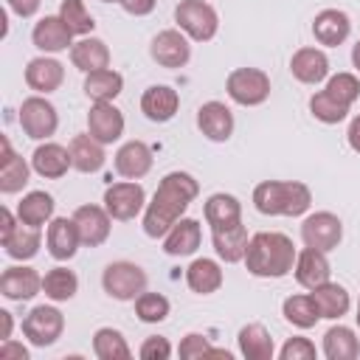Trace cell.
<instances>
[{
    "mask_svg": "<svg viewBox=\"0 0 360 360\" xmlns=\"http://www.w3.org/2000/svg\"><path fill=\"white\" fill-rule=\"evenodd\" d=\"M200 194V183L188 174V172H169L152 202L146 205V214H143V233L152 236V239H160L172 231V225L177 219H183L186 208L191 205V200Z\"/></svg>",
    "mask_w": 360,
    "mask_h": 360,
    "instance_id": "obj_1",
    "label": "cell"
},
{
    "mask_svg": "<svg viewBox=\"0 0 360 360\" xmlns=\"http://www.w3.org/2000/svg\"><path fill=\"white\" fill-rule=\"evenodd\" d=\"M295 245L290 236L278 233V231H262L256 236H250L248 242V253H245V264L248 273L259 276V278H281L295 267Z\"/></svg>",
    "mask_w": 360,
    "mask_h": 360,
    "instance_id": "obj_2",
    "label": "cell"
},
{
    "mask_svg": "<svg viewBox=\"0 0 360 360\" xmlns=\"http://www.w3.org/2000/svg\"><path fill=\"white\" fill-rule=\"evenodd\" d=\"M253 205L264 217H301L312 205V191L298 180H264L253 188Z\"/></svg>",
    "mask_w": 360,
    "mask_h": 360,
    "instance_id": "obj_3",
    "label": "cell"
},
{
    "mask_svg": "<svg viewBox=\"0 0 360 360\" xmlns=\"http://www.w3.org/2000/svg\"><path fill=\"white\" fill-rule=\"evenodd\" d=\"M174 22L180 25V31L197 42H208L214 39L217 28H219V17L214 11V6H208L205 0H180L174 8Z\"/></svg>",
    "mask_w": 360,
    "mask_h": 360,
    "instance_id": "obj_4",
    "label": "cell"
},
{
    "mask_svg": "<svg viewBox=\"0 0 360 360\" xmlns=\"http://www.w3.org/2000/svg\"><path fill=\"white\" fill-rule=\"evenodd\" d=\"M225 90L236 104L256 107V104H264L270 96V76L259 68H236L228 73Z\"/></svg>",
    "mask_w": 360,
    "mask_h": 360,
    "instance_id": "obj_5",
    "label": "cell"
},
{
    "mask_svg": "<svg viewBox=\"0 0 360 360\" xmlns=\"http://www.w3.org/2000/svg\"><path fill=\"white\" fill-rule=\"evenodd\" d=\"M101 287L115 301H135L146 290V273L132 262H112L101 276Z\"/></svg>",
    "mask_w": 360,
    "mask_h": 360,
    "instance_id": "obj_6",
    "label": "cell"
},
{
    "mask_svg": "<svg viewBox=\"0 0 360 360\" xmlns=\"http://www.w3.org/2000/svg\"><path fill=\"white\" fill-rule=\"evenodd\" d=\"M20 127L28 138L34 141H45L56 132L59 127V115H56V107L42 98V96H31L20 104Z\"/></svg>",
    "mask_w": 360,
    "mask_h": 360,
    "instance_id": "obj_7",
    "label": "cell"
},
{
    "mask_svg": "<svg viewBox=\"0 0 360 360\" xmlns=\"http://www.w3.org/2000/svg\"><path fill=\"white\" fill-rule=\"evenodd\" d=\"M65 329V315L56 307L39 304L34 307L25 318H22V335L34 343V346H51L62 338Z\"/></svg>",
    "mask_w": 360,
    "mask_h": 360,
    "instance_id": "obj_8",
    "label": "cell"
},
{
    "mask_svg": "<svg viewBox=\"0 0 360 360\" xmlns=\"http://www.w3.org/2000/svg\"><path fill=\"white\" fill-rule=\"evenodd\" d=\"M301 239L307 248H315V250H335L343 239V225L335 214L329 211H318V214H309L301 225Z\"/></svg>",
    "mask_w": 360,
    "mask_h": 360,
    "instance_id": "obj_9",
    "label": "cell"
},
{
    "mask_svg": "<svg viewBox=\"0 0 360 360\" xmlns=\"http://www.w3.org/2000/svg\"><path fill=\"white\" fill-rule=\"evenodd\" d=\"M146 202V194H143V186L141 183H112L107 191H104V208L112 219H135L141 214Z\"/></svg>",
    "mask_w": 360,
    "mask_h": 360,
    "instance_id": "obj_10",
    "label": "cell"
},
{
    "mask_svg": "<svg viewBox=\"0 0 360 360\" xmlns=\"http://www.w3.org/2000/svg\"><path fill=\"white\" fill-rule=\"evenodd\" d=\"M152 59L160 65V68H183L188 59H191V45L186 39V34H180L177 28H166L160 31L155 39H152V48H149Z\"/></svg>",
    "mask_w": 360,
    "mask_h": 360,
    "instance_id": "obj_11",
    "label": "cell"
},
{
    "mask_svg": "<svg viewBox=\"0 0 360 360\" xmlns=\"http://www.w3.org/2000/svg\"><path fill=\"white\" fill-rule=\"evenodd\" d=\"M87 132L101 141V143H112L121 138L124 132V115L112 101H96L87 112Z\"/></svg>",
    "mask_w": 360,
    "mask_h": 360,
    "instance_id": "obj_12",
    "label": "cell"
},
{
    "mask_svg": "<svg viewBox=\"0 0 360 360\" xmlns=\"http://www.w3.org/2000/svg\"><path fill=\"white\" fill-rule=\"evenodd\" d=\"M110 214L107 208L101 205H79L76 214H73V222L79 228V236H82V245L87 248H98L107 242L110 236Z\"/></svg>",
    "mask_w": 360,
    "mask_h": 360,
    "instance_id": "obj_13",
    "label": "cell"
},
{
    "mask_svg": "<svg viewBox=\"0 0 360 360\" xmlns=\"http://www.w3.org/2000/svg\"><path fill=\"white\" fill-rule=\"evenodd\" d=\"M45 245H48V253L56 259V262H68L76 256L79 245H82V236H79V228L73 222V217H56L51 225H48V236H45Z\"/></svg>",
    "mask_w": 360,
    "mask_h": 360,
    "instance_id": "obj_14",
    "label": "cell"
},
{
    "mask_svg": "<svg viewBox=\"0 0 360 360\" xmlns=\"http://www.w3.org/2000/svg\"><path fill=\"white\" fill-rule=\"evenodd\" d=\"M197 127L208 141H228L233 135V112L222 101H205L197 110Z\"/></svg>",
    "mask_w": 360,
    "mask_h": 360,
    "instance_id": "obj_15",
    "label": "cell"
},
{
    "mask_svg": "<svg viewBox=\"0 0 360 360\" xmlns=\"http://www.w3.org/2000/svg\"><path fill=\"white\" fill-rule=\"evenodd\" d=\"M42 290V276L34 267H6L0 276V292L8 301H31Z\"/></svg>",
    "mask_w": 360,
    "mask_h": 360,
    "instance_id": "obj_16",
    "label": "cell"
},
{
    "mask_svg": "<svg viewBox=\"0 0 360 360\" xmlns=\"http://www.w3.org/2000/svg\"><path fill=\"white\" fill-rule=\"evenodd\" d=\"M349 31H352L349 14L340 8H323L312 20V37L326 48H338L340 42H346Z\"/></svg>",
    "mask_w": 360,
    "mask_h": 360,
    "instance_id": "obj_17",
    "label": "cell"
},
{
    "mask_svg": "<svg viewBox=\"0 0 360 360\" xmlns=\"http://www.w3.org/2000/svg\"><path fill=\"white\" fill-rule=\"evenodd\" d=\"M31 39L39 51L45 53H59V51H68V45H73V31L68 28V22L59 17V14H51V17H42L34 31H31Z\"/></svg>",
    "mask_w": 360,
    "mask_h": 360,
    "instance_id": "obj_18",
    "label": "cell"
},
{
    "mask_svg": "<svg viewBox=\"0 0 360 360\" xmlns=\"http://www.w3.org/2000/svg\"><path fill=\"white\" fill-rule=\"evenodd\" d=\"M177 107H180V96H177V90L169 87V84H152V87H146L143 96H141V110H143V115H146L149 121H158V124L172 121L174 112H177Z\"/></svg>",
    "mask_w": 360,
    "mask_h": 360,
    "instance_id": "obj_19",
    "label": "cell"
},
{
    "mask_svg": "<svg viewBox=\"0 0 360 360\" xmlns=\"http://www.w3.org/2000/svg\"><path fill=\"white\" fill-rule=\"evenodd\" d=\"M211 242H214V250L222 262L233 264V262H245V253H248V228L242 222H233V225H225V228H214L211 231Z\"/></svg>",
    "mask_w": 360,
    "mask_h": 360,
    "instance_id": "obj_20",
    "label": "cell"
},
{
    "mask_svg": "<svg viewBox=\"0 0 360 360\" xmlns=\"http://www.w3.org/2000/svg\"><path fill=\"white\" fill-rule=\"evenodd\" d=\"M292 270H295V281H298L301 287H307V290H315V287L326 284V281H329V273H332L326 253H323V250H315V248H304V250L298 253Z\"/></svg>",
    "mask_w": 360,
    "mask_h": 360,
    "instance_id": "obj_21",
    "label": "cell"
},
{
    "mask_svg": "<svg viewBox=\"0 0 360 360\" xmlns=\"http://www.w3.org/2000/svg\"><path fill=\"white\" fill-rule=\"evenodd\" d=\"M290 73L301 82V84H318L326 79L329 73V59L323 51L318 48H298L290 59Z\"/></svg>",
    "mask_w": 360,
    "mask_h": 360,
    "instance_id": "obj_22",
    "label": "cell"
},
{
    "mask_svg": "<svg viewBox=\"0 0 360 360\" xmlns=\"http://www.w3.org/2000/svg\"><path fill=\"white\" fill-rule=\"evenodd\" d=\"M31 166L39 177H48V180H56L62 174H68V169L73 166L70 160V149L59 146V143H39L31 155Z\"/></svg>",
    "mask_w": 360,
    "mask_h": 360,
    "instance_id": "obj_23",
    "label": "cell"
},
{
    "mask_svg": "<svg viewBox=\"0 0 360 360\" xmlns=\"http://www.w3.org/2000/svg\"><path fill=\"white\" fill-rule=\"evenodd\" d=\"M152 169V149L143 141H127L115 152V172L127 180H138Z\"/></svg>",
    "mask_w": 360,
    "mask_h": 360,
    "instance_id": "obj_24",
    "label": "cell"
},
{
    "mask_svg": "<svg viewBox=\"0 0 360 360\" xmlns=\"http://www.w3.org/2000/svg\"><path fill=\"white\" fill-rule=\"evenodd\" d=\"M62 79H65V68H62V62H56L51 56H37L25 68V84L45 96L53 93L62 84Z\"/></svg>",
    "mask_w": 360,
    "mask_h": 360,
    "instance_id": "obj_25",
    "label": "cell"
},
{
    "mask_svg": "<svg viewBox=\"0 0 360 360\" xmlns=\"http://www.w3.org/2000/svg\"><path fill=\"white\" fill-rule=\"evenodd\" d=\"M70 62L82 73H93L110 65V48L98 37H82L76 45H70Z\"/></svg>",
    "mask_w": 360,
    "mask_h": 360,
    "instance_id": "obj_26",
    "label": "cell"
},
{
    "mask_svg": "<svg viewBox=\"0 0 360 360\" xmlns=\"http://www.w3.org/2000/svg\"><path fill=\"white\" fill-rule=\"evenodd\" d=\"M202 231L197 219H177L172 225V231L163 236V250L169 256H191L200 248Z\"/></svg>",
    "mask_w": 360,
    "mask_h": 360,
    "instance_id": "obj_27",
    "label": "cell"
},
{
    "mask_svg": "<svg viewBox=\"0 0 360 360\" xmlns=\"http://www.w3.org/2000/svg\"><path fill=\"white\" fill-rule=\"evenodd\" d=\"M28 163L11 149L8 138H3V158H0V191L3 194H17L28 183Z\"/></svg>",
    "mask_w": 360,
    "mask_h": 360,
    "instance_id": "obj_28",
    "label": "cell"
},
{
    "mask_svg": "<svg viewBox=\"0 0 360 360\" xmlns=\"http://www.w3.org/2000/svg\"><path fill=\"white\" fill-rule=\"evenodd\" d=\"M70 160H73V169L90 174V172H98L104 166V143L96 141L90 132L87 135H76L70 141Z\"/></svg>",
    "mask_w": 360,
    "mask_h": 360,
    "instance_id": "obj_29",
    "label": "cell"
},
{
    "mask_svg": "<svg viewBox=\"0 0 360 360\" xmlns=\"http://www.w3.org/2000/svg\"><path fill=\"white\" fill-rule=\"evenodd\" d=\"M186 284L197 295H211L222 287V267L214 259H194L186 270Z\"/></svg>",
    "mask_w": 360,
    "mask_h": 360,
    "instance_id": "obj_30",
    "label": "cell"
},
{
    "mask_svg": "<svg viewBox=\"0 0 360 360\" xmlns=\"http://www.w3.org/2000/svg\"><path fill=\"white\" fill-rule=\"evenodd\" d=\"M239 352L248 360H273V338L262 323H248L239 329Z\"/></svg>",
    "mask_w": 360,
    "mask_h": 360,
    "instance_id": "obj_31",
    "label": "cell"
},
{
    "mask_svg": "<svg viewBox=\"0 0 360 360\" xmlns=\"http://www.w3.org/2000/svg\"><path fill=\"white\" fill-rule=\"evenodd\" d=\"M309 295L315 298V307H318L321 318H329V321L346 315V312H349V304H352L346 287H340V284H335V281H326V284L315 287Z\"/></svg>",
    "mask_w": 360,
    "mask_h": 360,
    "instance_id": "obj_32",
    "label": "cell"
},
{
    "mask_svg": "<svg viewBox=\"0 0 360 360\" xmlns=\"http://www.w3.org/2000/svg\"><path fill=\"white\" fill-rule=\"evenodd\" d=\"M121 90H124V76L118 70H110V68L93 70L84 79V93L93 101H112Z\"/></svg>",
    "mask_w": 360,
    "mask_h": 360,
    "instance_id": "obj_33",
    "label": "cell"
},
{
    "mask_svg": "<svg viewBox=\"0 0 360 360\" xmlns=\"http://www.w3.org/2000/svg\"><path fill=\"white\" fill-rule=\"evenodd\" d=\"M205 219L214 228H225V225H233V222H242V205L233 194H211L208 202H205Z\"/></svg>",
    "mask_w": 360,
    "mask_h": 360,
    "instance_id": "obj_34",
    "label": "cell"
},
{
    "mask_svg": "<svg viewBox=\"0 0 360 360\" xmlns=\"http://www.w3.org/2000/svg\"><path fill=\"white\" fill-rule=\"evenodd\" d=\"M323 354L329 360H354L360 354V340L349 326H332L323 335Z\"/></svg>",
    "mask_w": 360,
    "mask_h": 360,
    "instance_id": "obj_35",
    "label": "cell"
},
{
    "mask_svg": "<svg viewBox=\"0 0 360 360\" xmlns=\"http://www.w3.org/2000/svg\"><path fill=\"white\" fill-rule=\"evenodd\" d=\"M53 214V197L45 191H28L20 205H17V217L20 222L31 225V228H42Z\"/></svg>",
    "mask_w": 360,
    "mask_h": 360,
    "instance_id": "obj_36",
    "label": "cell"
},
{
    "mask_svg": "<svg viewBox=\"0 0 360 360\" xmlns=\"http://www.w3.org/2000/svg\"><path fill=\"white\" fill-rule=\"evenodd\" d=\"M39 228H31V225H25V222H17V228L3 239V248H6V253L11 256V259H20V262H25V259H34L37 256V250H39Z\"/></svg>",
    "mask_w": 360,
    "mask_h": 360,
    "instance_id": "obj_37",
    "label": "cell"
},
{
    "mask_svg": "<svg viewBox=\"0 0 360 360\" xmlns=\"http://www.w3.org/2000/svg\"><path fill=\"white\" fill-rule=\"evenodd\" d=\"M42 290L51 301H70L79 290V278L68 267H53L42 276Z\"/></svg>",
    "mask_w": 360,
    "mask_h": 360,
    "instance_id": "obj_38",
    "label": "cell"
},
{
    "mask_svg": "<svg viewBox=\"0 0 360 360\" xmlns=\"http://www.w3.org/2000/svg\"><path fill=\"white\" fill-rule=\"evenodd\" d=\"M281 312L298 329H309V326H315L321 321V312H318L312 295H290V298H284Z\"/></svg>",
    "mask_w": 360,
    "mask_h": 360,
    "instance_id": "obj_39",
    "label": "cell"
},
{
    "mask_svg": "<svg viewBox=\"0 0 360 360\" xmlns=\"http://www.w3.org/2000/svg\"><path fill=\"white\" fill-rule=\"evenodd\" d=\"M93 352L98 360H127L132 352L124 340V335L112 326H101L96 335H93Z\"/></svg>",
    "mask_w": 360,
    "mask_h": 360,
    "instance_id": "obj_40",
    "label": "cell"
},
{
    "mask_svg": "<svg viewBox=\"0 0 360 360\" xmlns=\"http://www.w3.org/2000/svg\"><path fill=\"white\" fill-rule=\"evenodd\" d=\"M309 112H312L318 121H323V124H340V121L346 118L349 107L340 104L332 93L321 90V93H315V96L309 98Z\"/></svg>",
    "mask_w": 360,
    "mask_h": 360,
    "instance_id": "obj_41",
    "label": "cell"
},
{
    "mask_svg": "<svg viewBox=\"0 0 360 360\" xmlns=\"http://www.w3.org/2000/svg\"><path fill=\"white\" fill-rule=\"evenodd\" d=\"M135 315L143 321V323H160L166 321L169 315V298L160 295V292H141L135 298Z\"/></svg>",
    "mask_w": 360,
    "mask_h": 360,
    "instance_id": "obj_42",
    "label": "cell"
},
{
    "mask_svg": "<svg viewBox=\"0 0 360 360\" xmlns=\"http://www.w3.org/2000/svg\"><path fill=\"white\" fill-rule=\"evenodd\" d=\"M59 17H62V20L68 22V28H70L73 34H79V37H87V34L96 28L90 11L84 8L82 0H62V6H59Z\"/></svg>",
    "mask_w": 360,
    "mask_h": 360,
    "instance_id": "obj_43",
    "label": "cell"
},
{
    "mask_svg": "<svg viewBox=\"0 0 360 360\" xmlns=\"http://www.w3.org/2000/svg\"><path fill=\"white\" fill-rule=\"evenodd\" d=\"M326 93H332L340 104L352 107V104L357 101V96H360V82H357V76H352V73H338V76H332V79L326 82Z\"/></svg>",
    "mask_w": 360,
    "mask_h": 360,
    "instance_id": "obj_44",
    "label": "cell"
},
{
    "mask_svg": "<svg viewBox=\"0 0 360 360\" xmlns=\"http://www.w3.org/2000/svg\"><path fill=\"white\" fill-rule=\"evenodd\" d=\"M278 354H281V360H312L318 354V349L309 338H290Z\"/></svg>",
    "mask_w": 360,
    "mask_h": 360,
    "instance_id": "obj_45",
    "label": "cell"
},
{
    "mask_svg": "<svg viewBox=\"0 0 360 360\" xmlns=\"http://www.w3.org/2000/svg\"><path fill=\"white\" fill-rule=\"evenodd\" d=\"M180 357H186V360H191V357H205V354H211L214 352V346L205 340V335H197V332H191V335H186L183 338V343H180Z\"/></svg>",
    "mask_w": 360,
    "mask_h": 360,
    "instance_id": "obj_46",
    "label": "cell"
},
{
    "mask_svg": "<svg viewBox=\"0 0 360 360\" xmlns=\"http://www.w3.org/2000/svg\"><path fill=\"white\" fill-rule=\"evenodd\" d=\"M143 360H166L169 354H172V346H169V340L166 338H160V335H155V338H146L143 343H141V352H138Z\"/></svg>",
    "mask_w": 360,
    "mask_h": 360,
    "instance_id": "obj_47",
    "label": "cell"
},
{
    "mask_svg": "<svg viewBox=\"0 0 360 360\" xmlns=\"http://www.w3.org/2000/svg\"><path fill=\"white\" fill-rule=\"evenodd\" d=\"M8 357H17V360H28V349L22 343H14L11 338L0 343V360H8Z\"/></svg>",
    "mask_w": 360,
    "mask_h": 360,
    "instance_id": "obj_48",
    "label": "cell"
},
{
    "mask_svg": "<svg viewBox=\"0 0 360 360\" xmlns=\"http://www.w3.org/2000/svg\"><path fill=\"white\" fill-rule=\"evenodd\" d=\"M155 3H158V0H121V8H124L127 14L143 17V14H149V11L155 8Z\"/></svg>",
    "mask_w": 360,
    "mask_h": 360,
    "instance_id": "obj_49",
    "label": "cell"
},
{
    "mask_svg": "<svg viewBox=\"0 0 360 360\" xmlns=\"http://www.w3.org/2000/svg\"><path fill=\"white\" fill-rule=\"evenodd\" d=\"M42 0H8V8L17 14V17H34L37 8H39Z\"/></svg>",
    "mask_w": 360,
    "mask_h": 360,
    "instance_id": "obj_50",
    "label": "cell"
},
{
    "mask_svg": "<svg viewBox=\"0 0 360 360\" xmlns=\"http://www.w3.org/2000/svg\"><path fill=\"white\" fill-rule=\"evenodd\" d=\"M0 222H3V225H0V242H3V239H6V236L14 231V228H17L20 217H14L8 208H0Z\"/></svg>",
    "mask_w": 360,
    "mask_h": 360,
    "instance_id": "obj_51",
    "label": "cell"
},
{
    "mask_svg": "<svg viewBox=\"0 0 360 360\" xmlns=\"http://www.w3.org/2000/svg\"><path fill=\"white\" fill-rule=\"evenodd\" d=\"M346 138H349V146L360 155V115H354L352 118V124H349V132H346Z\"/></svg>",
    "mask_w": 360,
    "mask_h": 360,
    "instance_id": "obj_52",
    "label": "cell"
},
{
    "mask_svg": "<svg viewBox=\"0 0 360 360\" xmlns=\"http://www.w3.org/2000/svg\"><path fill=\"white\" fill-rule=\"evenodd\" d=\"M0 321H3V332H0V340H8V338H11V312L0 309Z\"/></svg>",
    "mask_w": 360,
    "mask_h": 360,
    "instance_id": "obj_53",
    "label": "cell"
},
{
    "mask_svg": "<svg viewBox=\"0 0 360 360\" xmlns=\"http://www.w3.org/2000/svg\"><path fill=\"white\" fill-rule=\"evenodd\" d=\"M352 62H354V68L360 70V39H357V45L352 48Z\"/></svg>",
    "mask_w": 360,
    "mask_h": 360,
    "instance_id": "obj_54",
    "label": "cell"
},
{
    "mask_svg": "<svg viewBox=\"0 0 360 360\" xmlns=\"http://www.w3.org/2000/svg\"><path fill=\"white\" fill-rule=\"evenodd\" d=\"M101 3H121V0H101Z\"/></svg>",
    "mask_w": 360,
    "mask_h": 360,
    "instance_id": "obj_55",
    "label": "cell"
},
{
    "mask_svg": "<svg viewBox=\"0 0 360 360\" xmlns=\"http://www.w3.org/2000/svg\"><path fill=\"white\" fill-rule=\"evenodd\" d=\"M357 323H360V304H357Z\"/></svg>",
    "mask_w": 360,
    "mask_h": 360,
    "instance_id": "obj_56",
    "label": "cell"
}]
</instances>
